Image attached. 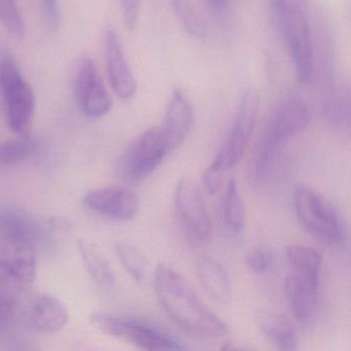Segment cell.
Here are the masks:
<instances>
[{
	"label": "cell",
	"instance_id": "obj_1",
	"mask_svg": "<svg viewBox=\"0 0 351 351\" xmlns=\"http://www.w3.org/2000/svg\"><path fill=\"white\" fill-rule=\"evenodd\" d=\"M155 289L160 304L182 330L203 338H219L228 326L201 301L191 283L166 264L156 269Z\"/></svg>",
	"mask_w": 351,
	"mask_h": 351
},
{
	"label": "cell",
	"instance_id": "obj_2",
	"mask_svg": "<svg viewBox=\"0 0 351 351\" xmlns=\"http://www.w3.org/2000/svg\"><path fill=\"white\" fill-rule=\"evenodd\" d=\"M43 226L19 209H0V274L27 285L36 276V247Z\"/></svg>",
	"mask_w": 351,
	"mask_h": 351
},
{
	"label": "cell",
	"instance_id": "obj_3",
	"mask_svg": "<svg viewBox=\"0 0 351 351\" xmlns=\"http://www.w3.org/2000/svg\"><path fill=\"white\" fill-rule=\"evenodd\" d=\"M308 0H270L271 15L287 46L300 85L314 77V50L306 9Z\"/></svg>",
	"mask_w": 351,
	"mask_h": 351
},
{
	"label": "cell",
	"instance_id": "obj_4",
	"mask_svg": "<svg viewBox=\"0 0 351 351\" xmlns=\"http://www.w3.org/2000/svg\"><path fill=\"white\" fill-rule=\"evenodd\" d=\"M310 114L305 102L299 97H287L279 102L256 152L252 173L258 182L270 176L283 145L307 127Z\"/></svg>",
	"mask_w": 351,
	"mask_h": 351
},
{
	"label": "cell",
	"instance_id": "obj_5",
	"mask_svg": "<svg viewBox=\"0 0 351 351\" xmlns=\"http://www.w3.org/2000/svg\"><path fill=\"white\" fill-rule=\"evenodd\" d=\"M293 200L295 215L304 231L330 246L344 243L346 236L342 219L332 203L304 186L295 189Z\"/></svg>",
	"mask_w": 351,
	"mask_h": 351
},
{
	"label": "cell",
	"instance_id": "obj_6",
	"mask_svg": "<svg viewBox=\"0 0 351 351\" xmlns=\"http://www.w3.org/2000/svg\"><path fill=\"white\" fill-rule=\"evenodd\" d=\"M0 90L8 126L20 136L29 135L36 112V95L12 57L0 61Z\"/></svg>",
	"mask_w": 351,
	"mask_h": 351
},
{
	"label": "cell",
	"instance_id": "obj_7",
	"mask_svg": "<svg viewBox=\"0 0 351 351\" xmlns=\"http://www.w3.org/2000/svg\"><path fill=\"white\" fill-rule=\"evenodd\" d=\"M91 322L100 332L108 336L131 343L147 350H182L186 347L167 332L135 318L121 317L106 312L91 316Z\"/></svg>",
	"mask_w": 351,
	"mask_h": 351
},
{
	"label": "cell",
	"instance_id": "obj_8",
	"mask_svg": "<svg viewBox=\"0 0 351 351\" xmlns=\"http://www.w3.org/2000/svg\"><path fill=\"white\" fill-rule=\"evenodd\" d=\"M176 217L191 243L202 245L213 233L210 217L198 184L189 178L178 182L174 196Z\"/></svg>",
	"mask_w": 351,
	"mask_h": 351
},
{
	"label": "cell",
	"instance_id": "obj_9",
	"mask_svg": "<svg viewBox=\"0 0 351 351\" xmlns=\"http://www.w3.org/2000/svg\"><path fill=\"white\" fill-rule=\"evenodd\" d=\"M260 97L254 90H247L242 96L231 132L223 147L213 161L227 173L239 163L254 134L258 122Z\"/></svg>",
	"mask_w": 351,
	"mask_h": 351
},
{
	"label": "cell",
	"instance_id": "obj_10",
	"mask_svg": "<svg viewBox=\"0 0 351 351\" xmlns=\"http://www.w3.org/2000/svg\"><path fill=\"white\" fill-rule=\"evenodd\" d=\"M73 88L80 110L87 118H102L112 110V97L91 57L82 55L75 61Z\"/></svg>",
	"mask_w": 351,
	"mask_h": 351
},
{
	"label": "cell",
	"instance_id": "obj_11",
	"mask_svg": "<svg viewBox=\"0 0 351 351\" xmlns=\"http://www.w3.org/2000/svg\"><path fill=\"white\" fill-rule=\"evenodd\" d=\"M169 151L160 127H153L139 135L127 149L123 174L130 182H139L159 167Z\"/></svg>",
	"mask_w": 351,
	"mask_h": 351
},
{
	"label": "cell",
	"instance_id": "obj_12",
	"mask_svg": "<svg viewBox=\"0 0 351 351\" xmlns=\"http://www.w3.org/2000/svg\"><path fill=\"white\" fill-rule=\"evenodd\" d=\"M319 277L291 271L285 280V295L293 316L301 326L310 328L317 316Z\"/></svg>",
	"mask_w": 351,
	"mask_h": 351
},
{
	"label": "cell",
	"instance_id": "obj_13",
	"mask_svg": "<svg viewBox=\"0 0 351 351\" xmlns=\"http://www.w3.org/2000/svg\"><path fill=\"white\" fill-rule=\"evenodd\" d=\"M104 52L114 94L125 101L133 99L137 93V82L129 66L118 32L110 25L104 32Z\"/></svg>",
	"mask_w": 351,
	"mask_h": 351
},
{
	"label": "cell",
	"instance_id": "obj_14",
	"mask_svg": "<svg viewBox=\"0 0 351 351\" xmlns=\"http://www.w3.org/2000/svg\"><path fill=\"white\" fill-rule=\"evenodd\" d=\"M86 208L119 221H131L139 210V198L134 191L124 186H106L86 194Z\"/></svg>",
	"mask_w": 351,
	"mask_h": 351
},
{
	"label": "cell",
	"instance_id": "obj_15",
	"mask_svg": "<svg viewBox=\"0 0 351 351\" xmlns=\"http://www.w3.org/2000/svg\"><path fill=\"white\" fill-rule=\"evenodd\" d=\"M194 123V110L188 94L182 89L174 90L166 108L163 124L160 127L169 149L184 143Z\"/></svg>",
	"mask_w": 351,
	"mask_h": 351
},
{
	"label": "cell",
	"instance_id": "obj_16",
	"mask_svg": "<svg viewBox=\"0 0 351 351\" xmlns=\"http://www.w3.org/2000/svg\"><path fill=\"white\" fill-rule=\"evenodd\" d=\"M23 319L36 332H58L66 326L69 311L58 298L50 293H40L24 310Z\"/></svg>",
	"mask_w": 351,
	"mask_h": 351
},
{
	"label": "cell",
	"instance_id": "obj_17",
	"mask_svg": "<svg viewBox=\"0 0 351 351\" xmlns=\"http://www.w3.org/2000/svg\"><path fill=\"white\" fill-rule=\"evenodd\" d=\"M197 275L204 291L219 303L231 299L232 283L226 269L210 256H204L197 264Z\"/></svg>",
	"mask_w": 351,
	"mask_h": 351
},
{
	"label": "cell",
	"instance_id": "obj_18",
	"mask_svg": "<svg viewBox=\"0 0 351 351\" xmlns=\"http://www.w3.org/2000/svg\"><path fill=\"white\" fill-rule=\"evenodd\" d=\"M77 247L84 266L91 278L102 289H112L114 287V276L104 254L87 240H80Z\"/></svg>",
	"mask_w": 351,
	"mask_h": 351
},
{
	"label": "cell",
	"instance_id": "obj_19",
	"mask_svg": "<svg viewBox=\"0 0 351 351\" xmlns=\"http://www.w3.org/2000/svg\"><path fill=\"white\" fill-rule=\"evenodd\" d=\"M262 330L265 337L277 348L285 351L297 350V330L287 316H270L263 322Z\"/></svg>",
	"mask_w": 351,
	"mask_h": 351
},
{
	"label": "cell",
	"instance_id": "obj_20",
	"mask_svg": "<svg viewBox=\"0 0 351 351\" xmlns=\"http://www.w3.org/2000/svg\"><path fill=\"white\" fill-rule=\"evenodd\" d=\"M223 219L226 227L234 234H240L245 228V211L235 180H231L223 199Z\"/></svg>",
	"mask_w": 351,
	"mask_h": 351
},
{
	"label": "cell",
	"instance_id": "obj_21",
	"mask_svg": "<svg viewBox=\"0 0 351 351\" xmlns=\"http://www.w3.org/2000/svg\"><path fill=\"white\" fill-rule=\"evenodd\" d=\"M40 149V143L30 135L0 143V166H12L32 157Z\"/></svg>",
	"mask_w": 351,
	"mask_h": 351
},
{
	"label": "cell",
	"instance_id": "obj_22",
	"mask_svg": "<svg viewBox=\"0 0 351 351\" xmlns=\"http://www.w3.org/2000/svg\"><path fill=\"white\" fill-rule=\"evenodd\" d=\"M287 258L291 270L319 277L322 256L314 248L301 245L291 246L287 248Z\"/></svg>",
	"mask_w": 351,
	"mask_h": 351
},
{
	"label": "cell",
	"instance_id": "obj_23",
	"mask_svg": "<svg viewBox=\"0 0 351 351\" xmlns=\"http://www.w3.org/2000/svg\"><path fill=\"white\" fill-rule=\"evenodd\" d=\"M19 301L10 279L0 274V334L9 330L17 319Z\"/></svg>",
	"mask_w": 351,
	"mask_h": 351
},
{
	"label": "cell",
	"instance_id": "obj_24",
	"mask_svg": "<svg viewBox=\"0 0 351 351\" xmlns=\"http://www.w3.org/2000/svg\"><path fill=\"white\" fill-rule=\"evenodd\" d=\"M116 254L129 275L137 282H141L147 271L145 256L135 246L124 242L117 244Z\"/></svg>",
	"mask_w": 351,
	"mask_h": 351
},
{
	"label": "cell",
	"instance_id": "obj_25",
	"mask_svg": "<svg viewBox=\"0 0 351 351\" xmlns=\"http://www.w3.org/2000/svg\"><path fill=\"white\" fill-rule=\"evenodd\" d=\"M172 3L178 19L192 36L199 38L208 36L206 23L194 9L190 0H172Z\"/></svg>",
	"mask_w": 351,
	"mask_h": 351
},
{
	"label": "cell",
	"instance_id": "obj_26",
	"mask_svg": "<svg viewBox=\"0 0 351 351\" xmlns=\"http://www.w3.org/2000/svg\"><path fill=\"white\" fill-rule=\"evenodd\" d=\"M0 23L16 40L25 36V23L17 0H0Z\"/></svg>",
	"mask_w": 351,
	"mask_h": 351
},
{
	"label": "cell",
	"instance_id": "obj_27",
	"mask_svg": "<svg viewBox=\"0 0 351 351\" xmlns=\"http://www.w3.org/2000/svg\"><path fill=\"white\" fill-rule=\"evenodd\" d=\"M246 265L254 274H264L272 268L273 258L267 250H252L246 254Z\"/></svg>",
	"mask_w": 351,
	"mask_h": 351
},
{
	"label": "cell",
	"instance_id": "obj_28",
	"mask_svg": "<svg viewBox=\"0 0 351 351\" xmlns=\"http://www.w3.org/2000/svg\"><path fill=\"white\" fill-rule=\"evenodd\" d=\"M123 19L129 29H134L139 17L141 0H119Z\"/></svg>",
	"mask_w": 351,
	"mask_h": 351
},
{
	"label": "cell",
	"instance_id": "obj_29",
	"mask_svg": "<svg viewBox=\"0 0 351 351\" xmlns=\"http://www.w3.org/2000/svg\"><path fill=\"white\" fill-rule=\"evenodd\" d=\"M40 3L47 24L53 29H57L60 23L58 0H40Z\"/></svg>",
	"mask_w": 351,
	"mask_h": 351
},
{
	"label": "cell",
	"instance_id": "obj_30",
	"mask_svg": "<svg viewBox=\"0 0 351 351\" xmlns=\"http://www.w3.org/2000/svg\"><path fill=\"white\" fill-rule=\"evenodd\" d=\"M203 1L206 7L219 17L223 15L227 9L228 0H203Z\"/></svg>",
	"mask_w": 351,
	"mask_h": 351
}]
</instances>
